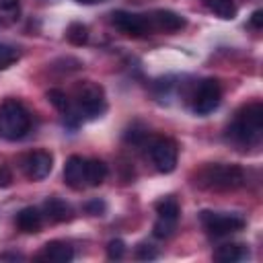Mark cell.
<instances>
[{
  "mask_svg": "<svg viewBox=\"0 0 263 263\" xmlns=\"http://www.w3.org/2000/svg\"><path fill=\"white\" fill-rule=\"evenodd\" d=\"M31 129V115L23 103L10 99L0 105V136L4 140L16 142Z\"/></svg>",
  "mask_w": 263,
  "mask_h": 263,
  "instance_id": "obj_3",
  "label": "cell"
},
{
  "mask_svg": "<svg viewBox=\"0 0 263 263\" xmlns=\"http://www.w3.org/2000/svg\"><path fill=\"white\" fill-rule=\"evenodd\" d=\"M199 220H201L205 232L210 236H216V238L238 232L247 224L245 218L238 214H224V212H210V210H203L199 214Z\"/></svg>",
  "mask_w": 263,
  "mask_h": 263,
  "instance_id": "obj_5",
  "label": "cell"
},
{
  "mask_svg": "<svg viewBox=\"0 0 263 263\" xmlns=\"http://www.w3.org/2000/svg\"><path fill=\"white\" fill-rule=\"evenodd\" d=\"M105 210H107V203H105L103 199H90V201H86V205H84V212H86L88 216H103Z\"/></svg>",
  "mask_w": 263,
  "mask_h": 263,
  "instance_id": "obj_25",
  "label": "cell"
},
{
  "mask_svg": "<svg viewBox=\"0 0 263 263\" xmlns=\"http://www.w3.org/2000/svg\"><path fill=\"white\" fill-rule=\"evenodd\" d=\"M107 109V101H105V90L101 84L97 82H84L82 86H78L76 90V111L80 117L86 119H95L99 115H103Z\"/></svg>",
  "mask_w": 263,
  "mask_h": 263,
  "instance_id": "obj_4",
  "label": "cell"
},
{
  "mask_svg": "<svg viewBox=\"0 0 263 263\" xmlns=\"http://www.w3.org/2000/svg\"><path fill=\"white\" fill-rule=\"evenodd\" d=\"M21 168L27 175V179L31 181H41L45 179L51 168H53V154L47 150H35L23 156L21 160Z\"/></svg>",
  "mask_w": 263,
  "mask_h": 263,
  "instance_id": "obj_9",
  "label": "cell"
},
{
  "mask_svg": "<svg viewBox=\"0 0 263 263\" xmlns=\"http://www.w3.org/2000/svg\"><path fill=\"white\" fill-rule=\"evenodd\" d=\"M150 23H152V29L168 31V33L179 31V29H183L187 25V21H185L183 14H179L175 10H164V8L162 10H154L150 14Z\"/></svg>",
  "mask_w": 263,
  "mask_h": 263,
  "instance_id": "obj_12",
  "label": "cell"
},
{
  "mask_svg": "<svg viewBox=\"0 0 263 263\" xmlns=\"http://www.w3.org/2000/svg\"><path fill=\"white\" fill-rule=\"evenodd\" d=\"M111 23L125 35L129 37H142L152 31L150 16L136 14V12H125V10H115L111 14Z\"/></svg>",
  "mask_w": 263,
  "mask_h": 263,
  "instance_id": "obj_8",
  "label": "cell"
},
{
  "mask_svg": "<svg viewBox=\"0 0 263 263\" xmlns=\"http://www.w3.org/2000/svg\"><path fill=\"white\" fill-rule=\"evenodd\" d=\"M228 136L240 146H257L263 136V105L259 101L245 105L228 125Z\"/></svg>",
  "mask_w": 263,
  "mask_h": 263,
  "instance_id": "obj_1",
  "label": "cell"
},
{
  "mask_svg": "<svg viewBox=\"0 0 263 263\" xmlns=\"http://www.w3.org/2000/svg\"><path fill=\"white\" fill-rule=\"evenodd\" d=\"M222 101V88L216 78H205L199 82L195 97H193V111L197 115H208L218 109Z\"/></svg>",
  "mask_w": 263,
  "mask_h": 263,
  "instance_id": "obj_7",
  "label": "cell"
},
{
  "mask_svg": "<svg viewBox=\"0 0 263 263\" xmlns=\"http://www.w3.org/2000/svg\"><path fill=\"white\" fill-rule=\"evenodd\" d=\"M47 101H49L58 111H62V113H68V111H70V101H68L66 92L60 90V88H49V90H47Z\"/></svg>",
  "mask_w": 263,
  "mask_h": 263,
  "instance_id": "obj_20",
  "label": "cell"
},
{
  "mask_svg": "<svg viewBox=\"0 0 263 263\" xmlns=\"http://www.w3.org/2000/svg\"><path fill=\"white\" fill-rule=\"evenodd\" d=\"M249 25L259 31V29L263 27V10H255V12L251 14V18H249Z\"/></svg>",
  "mask_w": 263,
  "mask_h": 263,
  "instance_id": "obj_26",
  "label": "cell"
},
{
  "mask_svg": "<svg viewBox=\"0 0 263 263\" xmlns=\"http://www.w3.org/2000/svg\"><path fill=\"white\" fill-rule=\"evenodd\" d=\"M0 10H4V12H16L18 10V0H0Z\"/></svg>",
  "mask_w": 263,
  "mask_h": 263,
  "instance_id": "obj_27",
  "label": "cell"
},
{
  "mask_svg": "<svg viewBox=\"0 0 263 263\" xmlns=\"http://www.w3.org/2000/svg\"><path fill=\"white\" fill-rule=\"evenodd\" d=\"M150 158L158 173H164V175L173 173L177 168V160H179L177 142L171 138H154L150 142Z\"/></svg>",
  "mask_w": 263,
  "mask_h": 263,
  "instance_id": "obj_6",
  "label": "cell"
},
{
  "mask_svg": "<svg viewBox=\"0 0 263 263\" xmlns=\"http://www.w3.org/2000/svg\"><path fill=\"white\" fill-rule=\"evenodd\" d=\"M134 257L140 259V261H152L158 257V251L156 247H152L150 242H140L136 249H134Z\"/></svg>",
  "mask_w": 263,
  "mask_h": 263,
  "instance_id": "obj_23",
  "label": "cell"
},
{
  "mask_svg": "<svg viewBox=\"0 0 263 263\" xmlns=\"http://www.w3.org/2000/svg\"><path fill=\"white\" fill-rule=\"evenodd\" d=\"M80 4H99V2H105V0H76Z\"/></svg>",
  "mask_w": 263,
  "mask_h": 263,
  "instance_id": "obj_30",
  "label": "cell"
},
{
  "mask_svg": "<svg viewBox=\"0 0 263 263\" xmlns=\"http://www.w3.org/2000/svg\"><path fill=\"white\" fill-rule=\"evenodd\" d=\"M0 259H25L21 253H4V255H0Z\"/></svg>",
  "mask_w": 263,
  "mask_h": 263,
  "instance_id": "obj_29",
  "label": "cell"
},
{
  "mask_svg": "<svg viewBox=\"0 0 263 263\" xmlns=\"http://www.w3.org/2000/svg\"><path fill=\"white\" fill-rule=\"evenodd\" d=\"M18 55H21V53H18L16 47H12V45H8V43H0V70L12 66V64L18 60Z\"/></svg>",
  "mask_w": 263,
  "mask_h": 263,
  "instance_id": "obj_21",
  "label": "cell"
},
{
  "mask_svg": "<svg viewBox=\"0 0 263 263\" xmlns=\"http://www.w3.org/2000/svg\"><path fill=\"white\" fill-rule=\"evenodd\" d=\"M247 257H249V249L240 242H226L214 251V259L218 263H238L245 261Z\"/></svg>",
  "mask_w": 263,
  "mask_h": 263,
  "instance_id": "obj_15",
  "label": "cell"
},
{
  "mask_svg": "<svg viewBox=\"0 0 263 263\" xmlns=\"http://www.w3.org/2000/svg\"><path fill=\"white\" fill-rule=\"evenodd\" d=\"M66 39L72 45H76V47L84 45L88 41V29H86V25H82V23H70L68 29H66Z\"/></svg>",
  "mask_w": 263,
  "mask_h": 263,
  "instance_id": "obj_19",
  "label": "cell"
},
{
  "mask_svg": "<svg viewBox=\"0 0 263 263\" xmlns=\"http://www.w3.org/2000/svg\"><path fill=\"white\" fill-rule=\"evenodd\" d=\"M154 210L158 214V218H164V220H173L177 222L179 220V214H181V208L177 203L175 197H162L154 203Z\"/></svg>",
  "mask_w": 263,
  "mask_h": 263,
  "instance_id": "obj_18",
  "label": "cell"
},
{
  "mask_svg": "<svg viewBox=\"0 0 263 263\" xmlns=\"http://www.w3.org/2000/svg\"><path fill=\"white\" fill-rule=\"evenodd\" d=\"M43 214L51 220V222H68L74 216V210L68 201L60 199V197H47L43 201Z\"/></svg>",
  "mask_w": 263,
  "mask_h": 263,
  "instance_id": "obj_13",
  "label": "cell"
},
{
  "mask_svg": "<svg viewBox=\"0 0 263 263\" xmlns=\"http://www.w3.org/2000/svg\"><path fill=\"white\" fill-rule=\"evenodd\" d=\"M14 224H16L18 230H23V232H27V234L39 232V228H41V224H43V214H41L37 208H33V205L23 208V210L16 214Z\"/></svg>",
  "mask_w": 263,
  "mask_h": 263,
  "instance_id": "obj_14",
  "label": "cell"
},
{
  "mask_svg": "<svg viewBox=\"0 0 263 263\" xmlns=\"http://www.w3.org/2000/svg\"><path fill=\"white\" fill-rule=\"evenodd\" d=\"M203 4L208 6V10H212L216 16H220L224 21H232L236 16L234 0H203Z\"/></svg>",
  "mask_w": 263,
  "mask_h": 263,
  "instance_id": "obj_17",
  "label": "cell"
},
{
  "mask_svg": "<svg viewBox=\"0 0 263 263\" xmlns=\"http://www.w3.org/2000/svg\"><path fill=\"white\" fill-rule=\"evenodd\" d=\"M175 228H177V222L158 218V220L154 222V230H152V234H154L156 238H168V236H173Z\"/></svg>",
  "mask_w": 263,
  "mask_h": 263,
  "instance_id": "obj_22",
  "label": "cell"
},
{
  "mask_svg": "<svg viewBox=\"0 0 263 263\" xmlns=\"http://www.w3.org/2000/svg\"><path fill=\"white\" fill-rule=\"evenodd\" d=\"M201 189L210 191H234L245 185V171L236 164H208L197 173L195 181Z\"/></svg>",
  "mask_w": 263,
  "mask_h": 263,
  "instance_id": "obj_2",
  "label": "cell"
},
{
  "mask_svg": "<svg viewBox=\"0 0 263 263\" xmlns=\"http://www.w3.org/2000/svg\"><path fill=\"white\" fill-rule=\"evenodd\" d=\"M37 259L47 261V263H68L74 259V249L64 240H51V242L43 245Z\"/></svg>",
  "mask_w": 263,
  "mask_h": 263,
  "instance_id": "obj_11",
  "label": "cell"
},
{
  "mask_svg": "<svg viewBox=\"0 0 263 263\" xmlns=\"http://www.w3.org/2000/svg\"><path fill=\"white\" fill-rule=\"evenodd\" d=\"M125 255V242L121 238H113L107 242V257L111 261H119Z\"/></svg>",
  "mask_w": 263,
  "mask_h": 263,
  "instance_id": "obj_24",
  "label": "cell"
},
{
  "mask_svg": "<svg viewBox=\"0 0 263 263\" xmlns=\"http://www.w3.org/2000/svg\"><path fill=\"white\" fill-rule=\"evenodd\" d=\"M84 164H86V158L78 156V154H72L66 164H64V183L72 189H82L86 187V175H84Z\"/></svg>",
  "mask_w": 263,
  "mask_h": 263,
  "instance_id": "obj_10",
  "label": "cell"
},
{
  "mask_svg": "<svg viewBox=\"0 0 263 263\" xmlns=\"http://www.w3.org/2000/svg\"><path fill=\"white\" fill-rule=\"evenodd\" d=\"M12 183V175L6 166H0V187H8Z\"/></svg>",
  "mask_w": 263,
  "mask_h": 263,
  "instance_id": "obj_28",
  "label": "cell"
},
{
  "mask_svg": "<svg viewBox=\"0 0 263 263\" xmlns=\"http://www.w3.org/2000/svg\"><path fill=\"white\" fill-rule=\"evenodd\" d=\"M84 175H86V187H99V185L105 183V179L109 175V168L99 158H86Z\"/></svg>",
  "mask_w": 263,
  "mask_h": 263,
  "instance_id": "obj_16",
  "label": "cell"
}]
</instances>
